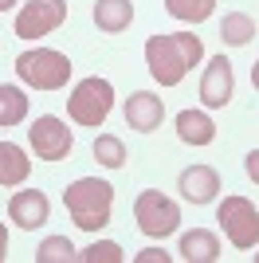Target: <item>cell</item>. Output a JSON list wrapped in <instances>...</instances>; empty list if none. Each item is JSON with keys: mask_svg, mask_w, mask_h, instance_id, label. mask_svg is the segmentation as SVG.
Wrapping results in <instances>:
<instances>
[{"mask_svg": "<svg viewBox=\"0 0 259 263\" xmlns=\"http://www.w3.org/2000/svg\"><path fill=\"white\" fill-rule=\"evenodd\" d=\"M67 259H79L75 243L67 240V236H47L35 248V263H67Z\"/></svg>", "mask_w": 259, "mask_h": 263, "instance_id": "cell-21", "label": "cell"}, {"mask_svg": "<svg viewBox=\"0 0 259 263\" xmlns=\"http://www.w3.org/2000/svg\"><path fill=\"white\" fill-rule=\"evenodd\" d=\"M28 177H32V161H28V154H24L16 142H0V185L16 189V185H24Z\"/></svg>", "mask_w": 259, "mask_h": 263, "instance_id": "cell-15", "label": "cell"}, {"mask_svg": "<svg viewBox=\"0 0 259 263\" xmlns=\"http://www.w3.org/2000/svg\"><path fill=\"white\" fill-rule=\"evenodd\" d=\"M95 24L98 32L118 35L134 24V4L130 0H95Z\"/></svg>", "mask_w": 259, "mask_h": 263, "instance_id": "cell-16", "label": "cell"}, {"mask_svg": "<svg viewBox=\"0 0 259 263\" xmlns=\"http://www.w3.org/2000/svg\"><path fill=\"white\" fill-rule=\"evenodd\" d=\"M220 40L228 47H248L255 40V20H251L248 12H228L224 24H220Z\"/></svg>", "mask_w": 259, "mask_h": 263, "instance_id": "cell-18", "label": "cell"}, {"mask_svg": "<svg viewBox=\"0 0 259 263\" xmlns=\"http://www.w3.org/2000/svg\"><path fill=\"white\" fill-rule=\"evenodd\" d=\"M216 0H165V12L181 24H205L212 16Z\"/></svg>", "mask_w": 259, "mask_h": 263, "instance_id": "cell-19", "label": "cell"}, {"mask_svg": "<svg viewBox=\"0 0 259 263\" xmlns=\"http://www.w3.org/2000/svg\"><path fill=\"white\" fill-rule=\"evenodd\" d=\"M67 24V0H28L16 12V35L20 40H43Z\"/></svg>", "mask_w": 259, "mask_h": 263, "instance_id": "cell-8", "label": "cell"}, {"mask_svg": "<svg viewBox=\"0 0 259 263\" xmlns=\"http://www.w3.org/2000/svg\"><path fill=\"white\" fill-rule=\"evenodd\" d=\"M95 161L106 169H122L126 165V142L118 134H98L95 138Z\"/></svg>", "mask_w": 259, "mask_h": 263, "instance_id": "cell-20", "label": "cell"}, {"mask_svg": "<svg viewBox=\"0 0 259 263\" xmlns=\"http://www.w3.org/2000/svg\"><path fill=\"white\" fill-rule=\"evenodd\" d=\"M216 224L224 228L228 243H232L236 252H251V248H259V209L251 204L248 197H239V193L224 197V200H220V209H216Z\"/></svg>", "mask_w": 259, "mask_h": 263, "instance_id": "cell-4", "label": "cell"}, {"mask_svg": "<svg viewBox=\"0 0 259 263\" xmlns=\"http://www.w3.org/2000/svg\"><path fill=\"white\" fill-rule=\"evenodd\" d=\"M28 118V95L20 87H8L0 83V130H12Z\"/></svg>", "mask_w": 259, "mask_h": 263, "instance_id": "cell-17", "label": "cell"}, {"mask_svg": "<svg viewBox=\"0 0 259 263\" xmlns=\"http://www.w3.org/2000/svg\"><path fill=\"white\" fill-rule=\"evenodd\" d=\"M47 216H51V200H47V193H40V189H20V193L8 197V220L16 228L35 232V228L47 224Z\"/></svg>", "mask_w": 259, "mask_h": 263, "instance_id": "cell-10", "label": "cell"}, {"mask_svg": "<svg viewBox=\"0 0 259 263\" xmlns=\"http://www.w3.org/2000/svg\"><path fill=\"white\" fill-rule=\"evenodd\" d=\"M63 204H67V216H71L75 228L98 232L110 224V212H114V185L98 181V177H79V181L67 185Z\"/></svg>", "mask_w": 259, "mask_h": 263, "instance_id": "cell-2", "label": "cell"}, {"mask_svg": "<svg viewBox=\"0 0 259 263\" xmlns=\"http://www.w3.org/2000/svg\"><path fill=\"white\" fill-rule=\"evenodd\" d=\"M244 173H248L251 181H255V185H259V149H251V154L244 157Z\"/></svg>", "mask_w": 259, "mask_h": 263, "instance_id": "cell-24", "label": "cell"}, {"mask_svg": "<svg viewBox=\"0 0 259 263\" xmlns=\"http://www.w3.org/2000/svg\"><path fill=\"white\" fill-rule=\"evenodd\" d=\"M28 145H32V154L40 161H67L71 149H75V134L67 130L63 118H55V114H40L32 122V130H28Z\"/></svg>", "mask_w": 259, "mask_h": 263, "instance_id": "cell-7", "label": "cell"}, {"mask_svg": "<svg viewBox=\"0 0 259 263\" xmlns=\"http://www.w3.org/2000/svg\"><path fill=\"white\" fill-rule=\"evenodd\" d=\"M8 259V224H0V263Z\"/></svg>", "mask_w": 259, "mask_h": 263, "instance_id": "cell-25", "label": "cell"}, {"mask_svg": "<svg viewBox=\"0 0 259 263\" xmlns=\"http://www.w3.org/2000/svg\"><path fill=\"white\" fill-rule=\"evenodd\" d=\"M134 220L150 240H165V236H173L181 228V204L173 197H165V193H157V189H145L134 200Z\"/></svg>", "mask_w": 259, "mask_h": 263, "instance_id": "cell-6", "label": "cell"}, {"mask_svg": "<svg viewBox=\"0 0 259 263\" xmlns=\"http://www.w3.org/2000/svg\"><path fill=\"white\" fill-rule=\"evenodd\" d=\"M255 263H259V255H255Z\"/></svg>", "mask_w": 259, "mask_h": 263, "instance_id": "cell-28", "label": "cell"}, {"mask_svg": "<svg viewBox=\"0 0 259 263\" xmlns=\"http://www.w3.org/2000/svg\"><path fill=\"white\" fill-rule=\"evenodd\" d=\"M177 138L184 145H212L216 142V122L205 110H181L177 114Z\"/></svg>", "mask_w": 259, "mask_h": 263, "instance_id": "cell-14", "label": "cell"}, {"mask_svg": "<svg viewBox=\"0 0 259 263\" xmlns=\"http://www.w3.org/2000/svg\"><path fill=\"white\" fill-rule=\"evenodd\" d=\"M177 193L189 204H212L216 193H220V173H216L212 165H189L177 177Z\"/></svg>", "mask_w": 259, "mask_h": 263, "instance_id": "cell-11", "label": "cell"}, {"mask_svg": "<svg viewBox=\"0 0 259 263\" xmlns=\"http://www.w3.org/2000/svg\"><path fill=\"white\" fill-rule=\"evenodd\" d=\"M232 90H236V75H232L228 55H212L205 75H200V102H205V110H224L232 102Z\"/></svg>", "mask_w": 259, "mask_h": 263, "instance_id": "cell-9", "label": "cell"}, {"mask_svg": "<svg viewBox=\"0 0 259 263\" xmlns=\"http://www.w3.org/2000/svg\"><path fill=\"white\" fill-rule=\"evenodd\" d=\"M181 259L184 263H216L220 259V236L208 228H193L181 236Z\"/></svg>", "mask_w": 259, "mask_h": 263, "instance_id": "cell-13", "label": "cell"}, {"mask_svg": "<svg viewBox=\"0 0 259 263\" xmlns=\"http://www.w3.org/2000/svg\"><path fill=\"white\" fill-rule=\"evenodd\" d=\"M205 59V44L193 32H157L145 40V67L161 87H177Z\"/></svg>", "mask_w": 259, "mask_h": 263, "instance_id": "cell-1", "label": "cell"}, {"mask_svg": "<svg viewBox=\"0 0 259 263\" xmlns=\"http://www.w3.org/2000/svg\"><path fill=\"white\" fill-rule=\"evenodd\" d=\"M110 110H114V87H110V79H98V75L79 79L71 99H67V114L79 126H102L110 118Z\"/></svg>", "mask_w": 259, "mask_h": 263, "instance_id": "cell-5", "label": "cell"}, {"mask_svg": "<svg viewBox=\"0 0 259 263\" xmlns=\"http://www.w3.org/2000/svg\"><path fill=\"white\" fill-rule=\"evenodd\" d=\"M20 0H0V12H8V8H16Z\"/></svg>", "mask_w": 259, "mask_h": 263, "instance_id": "cell-27", "label": "cell"}, {"mask_svg": "<svg viewBox=\"0 0 259 263\" xmlns=\"http://www.w3.org/2000/svg\"><path fill=\"white\" fill-rule=\"evenodd\" d=\"M165 122V102L153 90H134L126 99V126L138 134H153Z\"/></svg>", "mask_w": 259, "mask_h": 263, "instance_id": "cell-12", "label": "cell"}, {"mask_svg": "<svg viewBox=\"0 0 259 263\" xmlns=\"http://www.w3.org/2000/svg\"><path fill=\"white\" fill-rule=\"evenodd\" d=\"M79 259H83V263H122L126 255H122V243L98 240V243H90V248H83V252H79Z\"/></svg>", "mask_w": 259, "mask_h": 263, "instance_id": "cell-22", "label": "cell"}, {"mask_svg": "<svg viewBox=\"0 0 259 263\" xmlns=\"http://www.w3.org/2000/svg\"><path fill=\"white\" fill-rule=\"evenodd\" d=\"M251 87L259 90V59H255V67H251Z\"/></svg>", "mask_w": 259, "mask_h": 263, "instance_id": "cell-26", "label": "cell"}, {"mask_svg": "<svg viewBox=\"0 0 259 263\" xmlns=\"http://www.w3.org/2000/svg\"><path fill=\"white\" fill-rule=\"evenodd\" d=\"M71 71H75L71 59L55 47H28V51L16 55V75L32 90H63Z\"/></svg>", "mask_w": 259, "mask_h": 263, "instance_id": "cell-3", "label": "cell"}, {"mask_svg": "<svg viewBox=\"0 0 259 263\" xmlns=\"http://www.w3.org/2000/svg\"><path fill=\"white\" fill-rule=\"evenodd\" d=\"M173 255L165 252V248H141L138 255H134V263H169Z\"/></svg>", "mask_w": 259, "mask_h": 263, "instance_id": "cell-23", "label": "cell"}]
</instances>
